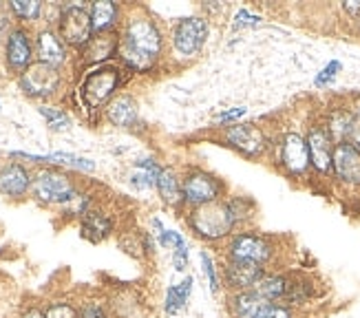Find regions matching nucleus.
Masks as SVG:
<instances>
[{
    "label": "nucleus",
    "mask_w": 360,
    "mask_h": 318,
    "mask_svg": "<svg viewBox=\"0 0 360 318\" xmlns=\"http://www.w3.org/2000/svg\"><path fill=\"white\" fill-rule=\"evenodd\" d=\"M40 115L49 122V126L56 131H62V129H67V126H69V117H67L65 110H58V108H51V106H42Z\"/></svg>",
    "instance_id": "c756f323"
},
{
    "label": "nucleus",
    "mask_w": 360,
    "mask_h": 318,
    "mask_svg": "<svg viewBox=\"0 0 360 318\" xmlns=\"http://www.w3.org/2000/svg\"><path fill=\"white\" fill-rule=\"evenodd\" d=\"M248 113V108L245 106H234L230 110H224V113H219L217 115V122H234V120H239Z\"/></svg>",
    "instance_id": "4c0bfd02"
},
{
    "label": "nucleus",
    "mask_w": 360,
    "mask_h": 318,
    "mask_svg": "<svg viewBox=\"0 0 360 318\" xmlns=\"http://www.w3.org/2000/svg\"><path fill=\"white\" fill-rule=\"evenodd\" d=\"M44 316L46 318H80V312L71 303H51L44 310Z\"/></svg>",
    "instance_id": "2f4dec72"
},
{
    "label": "nucleus",
    "mask_w": 360,
    "mask_h": 318,
    "mask_svg": "<svg viewBox=\"0 0 360 318\" xmlns=\"http://www.w3.org/2000/svg\"><path fill=\"white\" fill-rule=\"evenodd\" d=\"M13 157H22V159H31V162H51V164H65V166H73V168H82V170H93L96 168V162L84 157H77L71 153H51V155H31V153H11Z\"/></svg>",
    "instance_id": "5701e85b"
},
{
    "label": "nucleus",
    "mask_w": 360,
    "mask_h": 318,
    "mask_svg": "<svg viewBox=\"0 0 360 318\" xmlns=\"http://www.w3.org/2000/svg\"><path fill=\"white\" fill-rule=\"evenodd\" d=\"M188 226L191 230L203 238V241H221L230 236L234 226H237V217H234L230 203L224 201H210L197 205V208L188 217Z\"/></svg>",
    "instance_id": "f03ea898"
},
{
    "label": "nucleus",
    "mask_w": 360,
    "mask_h": 318,
    "mask_svg": "<svg viewBox=\"0 0 360 318\" xmlns=\"http://www.w3.org/2000/svg\"><path fill=\"white\" fill-rule=\"evenodd\" d=\"M307 148H309V162L319 172H330L332 170V157H334V144L332 135L323 126H314L309 129L307 137Z\"/></svg>",
    "instance_id": "9b49d317"
},
{
    "label": "nucleus",
    "mask_w": 360,
    "mask_h": 318,
    "mask_svg": "<svg viewBox=\"0 0 360 318\" xmlns=\"http://www.w3.org/2000/svg\"><path fill=\"white\" fill-rule=\"evenodd\" d=\"M158 241H160L162 248H170V250H177V248H184L186 246V238L179 232L166 230V228H164V232L158 234Z\"/></svg>",
    "instance_id": "473e14b6"
},
{
    "label": "nucleus",
    "mask_w": 360,
    "mask_h": 318,
    "mask_svg": "<svg viewBox=\"0 0 360 318\" xmlns=\"http://www.w3.org/2000/svg\"><path fill=\"white\" fill-rule=\"evenodd\" d=\"M332 170L340 182L360 184V151L354 144H349V141L336 144L332 157Z\"/></svg>",
    "instance_id": "f8f14e48"
},
{
    "label": "nucleus",
    "mask_w": 360,
    "mask_h": 318,
    "mask_svg": "<svg viewBox=\"0 0 360 318\" xmlns=\"http://www.w3.org/2000/svg\"><path fill=\"white\" fill-rule=\"evenodd\" d=\"M117 84H120V71L115 67H100L84 77V82L80 87V98L84 106L98 108L111 98Z\"/></svg>",
    "instance_id": "20e7f679"
},
{
    "label": "nucleus",
    "mask_w": 360,
    "mask_h": 318,
    "mask_svg": "<svg viewBox=\"0 0 360 318\" xmlns=\"http://www.w3.org/2000/svg\"><path fill=\"white\" fill-rule=\"evenodd\" d=\"M358 25H360V18H358Z\"/></svg>",
    "instance_id": "79ce46f5"
},
{
    "label": "nucleus",
    "mask_w": 360,
    "mask_h": 318,
    "mask_svg": "<svg viewBox=\"0 0 360 318\" xmlns=\"http://www.w3.org/2000/svg\"><path fill=\"white\" fill-rule=\"evenodd\" d=\"M36 46H38V58H40V62H44V65L58 67L67 58L65 44H62V40L56 34H51V31H40Z\"/></svg>",
    "instance_id": "6ab92c4d"
},
{
    "label": "nucleus",
    "mask_w": 360,
    "mask_h": 318,
    "mask_svg": "<svg viewBox=\"0 0 360 318\" xmlns=\"http://www.w3.org/2000/svg\"><path fill=\"white\" fill-rule=\"evenodd\" d=\"M261 23V18L259 15H255V13H250V11H239L237 13V20H234V27H255V25H259Z\"/></svg>",
    "instance_id": "e433bc0d"
},
{
    "label": "nucleus",
    "mask_w": 360,
    "mask_h": 318,
    "mask_svg": "<svg viewBox=\"0 0 360 318\" xmlns=\"http://www.w3.org/2000/svg\"><path fill=\"white\" fill-rule=\"evenodd\" d=\"M268 274V269L257 265V263H245V261H226L224 267V285L234 292H250L257 288V283Z\"/></svg>",
    "instance_id": "1a4fd4ad"
},
{
    "label": "nucleus",
    "mask_w": 360,
    "mask_h": 318,
    "mask_svg": "<svg viewBox=\"0 0 360 318\" xmlns=\"http://www.w3.org/2000/svg\"><path fill=\"white\" fill-rule=\"evenodd\" d=\"M158 190H160V195L166 203L170 205H175L184 199V193H181V186L175 177V172L170 170V168H164L160 172V179H158Z\"/></svg>",
    "instance_id": "a878e982"
},
{
    "label": "nucleus",
    "mask_w": 360,
    "mask_h": 318,
    "mask_svg": "<svg viewBox=\"0 0 360 318\" xmlns=\"http://www.w3.org/2000/svg\"><path fill=\"white\" fill-rule=\"evenodd\" d=\"M340 71V62L338 60H332L330 62V65H327L319 75H316V80H314V82H316V87H325V84H330L332 82V80L336 77V73Z\"/></svg>",
    "instance_id": "72a5a7b5"
},
{
    "label": "nucleus",
    "mask_w": 360,
    "mask_h": 318,
    "mask_svg": "<svg viewBox=\"0 0 360 318\" xmlns=\"http://www.w3.org/2000/svg\"><path fill=\"white\" fill-rule=\"evenodd\" d=\"M226 257L228 261H245V263H257L265 267L274 259V246L270 238H265L263 234L239 232L230 238Z\"/></svg>",
    "instance_id": "7ed1b4c3"
},
{
    "label": "nucleus",
    "mask_w": 360,
    "mask_h": 318,
    "mask_svg": "<svg viewBox=\"0 0 360 318\" xmlns=\"http://www.w3.org/2000/svg\"><path fill=\"white\" fill-rule=\"evenodd\" d=\"M162 51V34L148 18H135L120 42V56L135 71H148Z\"/></svg>",
    "instance_id": "f257e3e1"
},
{
    "label": "nucleus",
    "mask_w": 360,
    "mask_h": 318,
    "mask_svg": "<svg viewBox=\"0 0 360 318\" xmlns=\"http://www.w3.org/2000/svg\"><path fill=\"white\" fill-rule=\"evenodd\" d=\"M281 162L283 166L294 172V174H301L307 170V166L311 164L309 162V148H307V141L296 135V133H290L283 137V144H281Z\"/></svg>",
    "instance_id": "4468645a"
},
{
    "label": "nucleus",
    "mask_w": 360,
    "mask_h": 318,
    "mask_svg": "<svg viewBox=\"0 0 360 318\" xmlns=\"http://www.w3.org/2000/svg\"><path fill=\"white\" fill-rule=\"evenodd\" d=\"M34 193L42 203H69L77 195L73 184L56 170H42L34 182Z\"/></svg>",
    "instance_id": "423d86ee"
},
{
    "label": "nucleus",
    "mask_w": 360,
    "mask_h": 318,
    "mask_svg": "<svg viewBox=\"0 0 360 318\" xmlns=\"http://www.w3.org/2000/svg\"><path fill=\"white\" fill-rule=\"evenodd\" d=\"M270 300H265L257 292H234L228 296V312L230 318H257V314L268 305Z\"/></svg>",
    "instance_id": "2eb2a0df"
},
{
    "label": "nucleus",
    "mask_w": 360,
    "mask_h": 318,
    "mask_svg": "<svg viewBox=\"0 0 360 318\" xmlns=\"http://www.w3.org/2000/svg\"><path fill=\"white\" fill-rule=\"evenodd\" d=\"M20 318H46L44 316V310H38V307H31V310H27Z\"/></svg>",
    "instance_id": "ea45409f"
},
{
    "label": "nucleus",
    "mask_w": 360,
    "mask_h": 318,
    "mask_svg": "<svg viewBox=\"0 0 360 318\" xmlns=\"http://www.w3.org/2000/svg\"><path fill=\"white\" fill-rule=\"evenodd\" d=\"M7 60L18 71H25L31 65V42L22 29L11 31V36L7 40Z\"/></svg>",
    "instance_id": "a211bd4d"
},
{
    "label": "nucleus",
    "mask_w": 360,
    "mask_h": 318,
    "mask_svg": "<svg viewBox=\"0 0 360 318\" xmlns=\"http://www.w3.org/2000/svg\"><path fill=\"white\" fill-rule=\"evenodd\" d=\"M20 84H22L25 93L31 95V98H46V95H51L58 89L60 73L51 65H44V62H34V65H29L22 71Z\"/></svg>",
    "instance_id": "0eeeda50"
},
{
    "label": "nucleus",
    "mask_w": 360,
    "mask_h": 318,
    "mask_svg": "<svg viewBox=\"0 0 360 318\" xmlns=\"http://www.w3.org/2000/svg\"><path fill=\"white\" fill-rule=\"evenodd\" d=\"M113 232V221L102 212H93L89 210L82 217V236L89 238L91 243H100Z\"/></svg>",
    "instance_id": "aec40b11"
},
{
    "label": "nucleus",
    "mask_w": 360,
    "mask_h": 318,
    "mask_svg": "<svg viewBox=\"0 0 360 318\" xmlns=\"http://www.w3.org/2000/svg\"><path fill=\"white\" fill-rule=\"evenodd\" d=\"M292 288V279H288L285 274H276V272H268L252 292H257L259 296H263L270 303H285V296Z\"/></svg>",
    "instance_id": "dca6fc26"
},
{
    "label": "nucleus",
    "mask_w": 360,
    "mask_h": 318,
    "mask_svg": "<svg viewBox=\"0 0 360 318\" xmlns=\"http://www.w3.org/2000/svg\"><path fill=\"white\" fill-rule=\"evenodd\" d=\"M257 318H296V314L294 307L285 303H268L257 314Z\"/></svg>",
    "instance_id": "7c9ffc66"
},
{
    "label": "nucleus",
    "mask_w": 360,
    "mask_h": 318,
    "mask_svg": "<svg viewBox=\"0 0 360 318\" xmlns=\"http://www.w3.org/2000/svg\"><path fill=\"white\" fill-rule=\"evenodd\" d=\"M80 318H108L106 310L98 303V300H89V303L80 305Z\"/></svg>",
    "instance_id": "f704fd0d"
},
{
    "label": "nucleus",
    "mask_w": 360,
    "mask_h": 318,
    "mask_svg": "<svg viewBox=\"0 0 360 318\" xmlns=\"http://www.w3.org/2000/svg\"><path fill=\"white\" fill-rule=\"evenodd\" d=\"M345 11L354 18H360V3H345Z\"/></svg>",
    "instance_id": "a19ab883"
},
{
    "label": "nucleus",
    "mask_w": 360,
    "mask_h": 318,
    "mask_svg": "<svg viewBox=\"0 0 360 318\" xmlns=\"http://www.w3.org/2000/svg\"><path fill=\"white\" fill-rule=\"evenodd\" d=\"M106 115L115 126H122V129H129L137 122V104L129 98V95H120L115 98L106 108Z\"/></svg>",
    "instance_id": "412c9836"
},
{
    "label": "nucleus",
    "mask_w": 360,
    "mask_h": 318,
    "mask_svg": "<svg viewBox=\"0 0 360 318\" xmlns=\"http://www.w3.org/2000/svg\"><path fill=\"white\" fill-rule=\"evenodd\" d=\"M115 51V40L108 34H100L96 40L91 38V42L86 44V58L89 60H104Z\"/></svg>",
    "instance_id": "cd10ccee"
},
{
    "label": "nucleus",
    "mask_w": 360,
    "mask_h": 318,
    "mask_svg": "<svg viewBox=\"0 0 360 318\" xmlns=\"http://www.w3.org/2000/svg\"><path fill=\"white\" fill-rule=\"evenodd\" d=\"M226 139L228 144H232L237 151H241L243 155L255 157L265 148V135L259 126L255 124H234L226 131Z\"/></svg>",
    "instance_id": "ddd939ff"
},
{
    "label": "nucleus",
    "mask_w": 360,
    "mask_h": 318,
    "mask_svg": "<svg viewBox=\"0 0 360 318\" xmlns=\"http://www.w3.org/2000/svg\"><path fill=\"white\" fill-rule=\"evenodd\" d=\"M160 172H162V168L155 164L153 159H139L133 174H131V184L139 190L153 188V186H158Z\"/></svg>",
    "instance_id": "393cba45"
},
{
    "label": "nucleus",
    "mask_w": 360,
    "mask_h": 318,
    "mask_svg": "<svg viewBox=\"0 0 360 318\" xmlns=\"http://www.w3.org/2000/svg\"><path fill=\"white\" fill-rule=\"evenodd\" d=\"M181 193H184V201L197 208V205L217 201L219 193H221V184H219L212 174L197 170L186 177V182L181 186Z\"/></svg>",
    "instance_id": "9d476101"
},
{
    "label": "nucleus",
    "mask_w": 360,
    "mask_h": 318,
    "mask_svg": "<svg viewBox=\"0 0 360 318\" xmlns=\"http://www.w3.org/2000/svg\"><path fill=\"white\" fill-rule=\"evenodd\" d=\"M93 25H91V13L82 7H67L60 15V36L65 42L73 46H82L91 42Z\"/></svg>",
    "instance_id": "6e6552de"
},
{
    "label": "nucleus",
    "mask_w": 360,
    "mask_h": 318,
    "mask_svg": "<svg viewBox=\"0 0 360 318\" xmlns=\"http://www.w3.org/2000/svg\"><path fill=\"white\" fill-rule=\"evenodd\" d=\"M31 179L20 164H9L0 170V193L7 197H20L27 193Z\"/></svg>",
    "instance_id": "f3484780"
},
{
    "label": "nucleus",
    "mask_w": 360,
    "mask_h": 318,
    "mask_svg": "<svg viewBox=\"0 0 360 318\" xmlns=\"http://www.w3.org/2000/svg\"><path fill=\"white\" fill-rule=\"evenodd\" d=\"M199 261H201V272H203V276H206V281H208L210 292L219 294V292H221L224 283H221V274H219V269H217V265H214V261L210 257V252L208 250H199Z\"/></svg>",
    "instance_id": "bb28decb"
},
{
    "label": "nucleus",
    "mask_w": 360,
    "mask_h": 318,
    "mask_svg": "<svg viewBox=\"0 0 360 318\" xmlns=\"http://www.w3.org/2000/svg\"><path fill=\"white\" fill-rule=\"evenodd\" d=\"M11 9L15 15H20V18H25V20H36L42 7H40L38 0H13Z\"/></svg>",
    "instance_id": "c85d7f7f"
},
{
    "label": "nucleus",
    "mask_w": 360,
    "mask_h": 318,
    "mask_svg": "<svg viewBox=\"0 0 360 318\" xmlns=\"http://www.w3.org/2000/svg\"><path fill=\"white\" fill-rule=\"evenodd\" d=\"M193 285H195V279L191 274H188L181 283L170 285L166 292V303H164V312L168 316L179 314L188 305V300H191V294H193Z\"/></svg>",
    "instance_id": "4be33fe9"
},
{
    "label": "nucleus",
    "mask_w": 360,
    "mask_h": 318,
    "mask_svg": "<svg viewBox=\"0 0 360 318\" xmlns=\"http://www.w3.org/2000/svg\"><path fill=\"white\" fill-rule=\"evenodd\" d=\"M117 20V5L111 0H102V3H93L91 7V25L96 34H106Z\"/></svg>",
    "instance_id": "b1692460"
},
{
    "label": "nucleus",
    "mask_w": 360,
    "mask_h": 318,
    "mask_svg": "<svg viewBox=\"0 0 360 318\" xmlns=\"http://www.w3.org/2000/svg\"><path fill=\"white\" fill-rule=\"evenodd\" d=\"M349 144H354L360 151V113L354 117V126H352V135H349Z\"/></svg>",
    "instance_id": "58836bf2"
},
{
    "label": "nucleus",
    "mask_w": 360,
    "mask_h": 318,
    "mask_svg": "<svg viewBox=\"0 0 360 318\" xmlns=\"http://www.w3.org/2000/svg\"><path fill=\"white\" fill-rule=\"evenodd\" d=\"M206 38H208V23L206 18H199V15L179 20L173 31V44L181 56L199 53L201 46L206 44Z\"/></svg>",
    "instance_id": "39448f33"
},
{
    "label": "nucleus",
    "mask_w": 360,
    "mask_h": 318,
    "mask_svg": "<svg viewBox=\"0 0 360 318\" xmlns=\"http://www.w3.org/2000/svg\"><path fill=\"white\" fill-rule=\"evenodd\" d=\"M188 263H191V252H188V246L173 250V265H175L177 272H186Z\"/></svg>",
    "instance_id": "c9c22d12"
}]
</instances>
